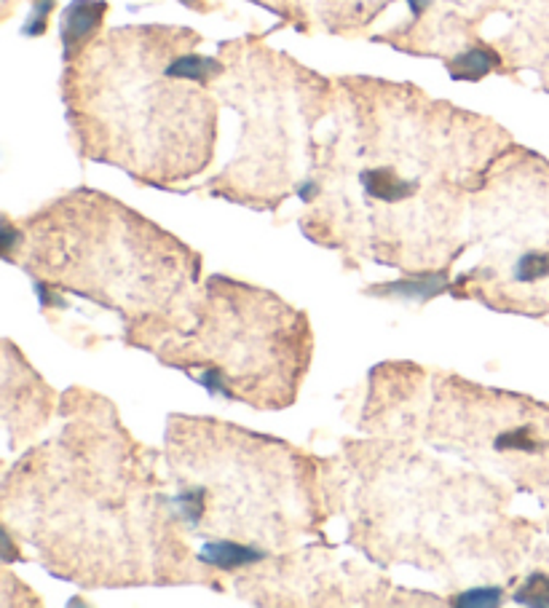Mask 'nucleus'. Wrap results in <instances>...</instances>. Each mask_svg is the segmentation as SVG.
I'll return each mask as SVG.
<instances>
[{
	"label": "nucleus",
	"mask_w": 549,
	"mask_h": 608,
	"mask_svg": "<svg viewBox=\"0 0 549 608\" xmlns=\"http://www.w3.org/2000/svg\"><path fill=\"white\" fill-rule=\"evenodd\" d=\"M180 3H185V5H191V9H194V5H198V0H180Z\"/></svg>",
	"instance_id": "7"
},
{
	"label": "nucleus",
	"mask_w": 549,
	"mask_h": 608,
	"mask_svg": "<svg viewBox=\"0 0 549 608\" xmlns=\"http://www.w3.org/2000/svg\"><path fill=\"white\" fill-rule=\"evenodd\" d=\"M499 62V57L493 54L490 49H483V46H475L466 54L455 57V60L448 62V70L455 81H480L485 73L493 70V64Z\"/></svg>",
	"instance_id": "3"
},
{
	"label": "nucleus",
	"mask_w": 549,
	"mask_h": 608,
	"mask_svg": "<svg viewBox=\"0 0 549 608\" xmlns=\"http://www.w3.org/2000/svg\"><path fill=\"white\" fill-rule=\"evenodd\" d=\"M105 14H108L105 0H73L62 11V46L68 62H73L78 51H86V40H91V35L97 33Z\"/></svg>",
	"instance_id": "2"
},
{
	"label": "nucleus",
	"mask_w": 549,
	"mask_h": 608,
	"mask_svg": "<svg viewBox=\"0 0 549 608\" xmlns=\"http://www.w3.org/2000/svg\"><path fill=\"white\" fill-rule=\"evenodd\" d=\"M183 338L161 356L207 365L196 381L212 394L266 408H284L295 397L308 356L306 321L271 292L209 279L202 321Z\"/></svg>",
	"instance_id": "1"
},
{
	"label": "nucleus",
	"mask_w": 549,
	"mask_h": 608,
	"mask_svg": "<svg viewBox=\"0 0 549 608\" xmlns=\"http://www.w3.org/2000/svg\"><path fill=\"white\" fill-rule=\"evenodd\" d=\"M517 604L528 606H549V574L547 571H534L515 593Z\"/></svg>",
	"instance_id": "4"
},
{
	"label": "nucleus",
	"mask_w": 549,
	"mask_h": 608,
	"mask_svg": "<svg viewBox=\"0 0 549 608\" xmlns=\"http://www.w3.org/2000/svg\"><path fill=\"white\" fill-rule=\"evenodd\" d=\"M459 606H499L501 604V589L499 587H475L461 593V598L455 600Z\"/></svg>",
	"instance_id": "5"
},
{
	"label": "nucleus",
	"mask_w": 549,
	"mask_h": 608,
	"mask_svg": "<svg viewBox=\"0 0 549 608\" xmlns=\"http://www.w3.org/2000/svg\"><path fill=\"white\" fill-rule=\"evenodd\" d=\"M51 5H54V0H33V14L25 25V35L46 33V20H49Z\"/></svg>",
	"instance_id": "6"
}]
</instances>
